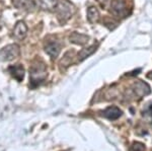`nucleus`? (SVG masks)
<instances>
[{"label": "nucleus", "instance_id": "1", "mask_svg": "<svg viewBox=\"0 0 152 151\" xmlns=\"http://www.w3.org/2000/svg\"><path fill=\"white\" fill-rule=\"evenodd\" d=\"M47 78V68L42 60H35L29 67V81L31 87L43 83Z\"/></svg>", "mask_w": 152, "mask_h": 151}, {"label": "nucleus", "instance_id": "2", "mask_svg": "<svg viewBox=\"0 0 152 151\" xmlns=\"http://www.w3.org/2000/svg\"><path fill=\"white\" fill-rule=\"evenodd\" d=\"M55 9L59 23L62 24H64L66 21L69 20V18L73 15V13L75 11L73 4H71L67 0H61Z\"/></svg>", "mask_w": 152, "mask_h": 151}, {"label": "nucleus", "instance_id": "3", "mask_svg": "<svg viewBox=\"0 0 152 151\" xmlns=\"http://www.w3.org/2000/svg\"><path fill=\"white\" fill-rule=\"evenodd\" d=\"M20 55V48L16 44H10L7 45L0 51V60L1 61H12L19 57Z\"/></svg>", "mask_w": 152, "mask_h": 151}, {"label": "nucleus", "instance_id": "4", "mask_svg": "<svg viewBox=\"0 0 152 151\" xmlns=\"http://www.w3.org/2000/svg\"><path fill=\"white\" fill-rule=\"evenodd\" d=\"M112 11L115 15L125 18L128 14V7L123 0H113L112 2Z\"/></svg>", "mask_w": 152, "mask_h": 151}, {"label": "nucleus", "instance_id": "5", "mask_svg": "<svg viewBox=\"0 0 152 151\" xmlns=\"http://www.w3.org/2000/svg\"><path fill=\"white\" fill-rule=\"evenodd\" d=\"M133 90L135 92V94L139 97H143V96H147V94H149L151 92L150 86H149L146 82L141 81V80L135 82L134 85H133Z\"/></svg>", "mask_w": 152, "mask_h": 151}, {"label": "nucleus", "instance_id": "6", "mask_svg": "<svg viewBox=\"0 0 152 151\" xmlns=\"http://www.w3.org/2000/svg\"><path fill=\"white\" fill-rule=\"evenodd\" d=\"M45 51L52 59H55V58H57L59 54H60L61 46H60V44L58 42H56V41H50V42H48L46 44Z\"/></svg>", "mask_w": 152, "mask_h": 151}, {"label": "nucleus", "instance_id": "7", "mask_svg": "<svg viewBox=\"0 0 152 151\" xmlns=\"http://www.w3.org/2000/svg\"><path fill=\"white\" fill-rule=\"evenodd\" d=\"M28 34V26L23 21H18L13 28V36L18 41L23 40Z\"/></svg>", "mask_w": 152, "mask_h": 151}, {"label": "nucleus", "instance_id": "8", "mask_svg": "<svg viewBox=\"0 0 152 151\" xmlns=\"http://www.w3.org/2000/svg\"><path fill=\"white\" fill-rule=\"evenodd\" d=\"M123 112L121 111L118 107H115V106H111L109 108H107L102 112V116L104 117L105 119H109V120H117L119 119L120 117L122 116Z\"/></svg>", "mask_w": 152, "mask_h": 151}, {"label": "nucleus", "instance_id": "9", "mask_svg": "<svg viewBox=\"0 0 152 151\" xmlns=\"http://www.w3.org/2000/svg\"><path fill=\"white\" fill-rule=\"evenodd\" d=\"M8 72L11 74L12 77H14L18 81H23L24 77V68L20 64L12 65L8 67Z\"/></svg>", "mask_w": 152, "mask_h": 151}, {"label": "nucleus", "instance_id": "10", "mask_svg": "<svg viewBox=\"0 0 152 151\" xmlns=\"http://www.w3.org/2000/svg\"><path fill=\"white\" fill-rule=\"evenodd\" d=\"M13 5L18 9L31 11L36 7L34 0H13Z\"/></svg>", "mask_w": 152, "mask_h": 151}, {"label": "nucleus", "instance_id": "11", "mask_svg": "<svg viewBox=\"0 0 152 151\" xmlns=\"http://www.w3.org/2000/svg\"><path fill=\"white\" fill-rule=\"evenodd\" d=\"M69 40L71 43L76 44V45L79 46H84L85 44H87L88 40H89V36L84 35V34H79V33H72L69 36Z\"/></svg>", "mask_w": 152, "mask_h": 151}, {"label": "nucleus", "instance_id": "12", "mask_svg": "<svg viewBox=\"0 0 152 151\" xmlns=\"http://www.w3.org/2000/svg\"><path fill=\"white\" fill-rule=\"evenodd\" d=\"M100 14L99 11L94 6H90L87 8V19L90 23H95L99 20Z\"/></svg>", "mask_w": 152, "mask_h": 151}, {"label": "nucleus", "instance_id": "13", "mask_svg": "<svg viewBox=\"0 0 152 151\" xmlns=\"http://www.w3.org/2000/svg\"><path fill=\"white\" fill-rule=\"evenodd\" d=\"M74 51H68L65 53L64 57L61 59L60 61V66L63 68H67L68 66H70L71 63L73 61V57H74Z\"/></svg>", "mask_w": 152, "mask_h": 151}, {"label": "nucleus", "instance_id": "14", "mask_svg": "<svg viewBox=\"0 0 152 151\" xmlns=\"http://www.w3.org/2000/svg\"><path fill=\"white\" fill-rule=\"evenodd\" d=\"M96 47H97L96 45H92V46H90V47H88V48L82 49V50L78 53V60L83 61L84 59H86L87 57H89V56L91 55L95 50H96Z\"/></svg>", "mask_w": 152, "mask_h": 151}, {"label": "nucleus", "instance_id": "15", "mask_svg": "<svg viewBox=\"0 0 152 151\" xmlns=\"http://www.w3.org/2000/svg\"><path fill=\"white\" fill-rule=\"evenodd\" d=\"M59 3V0H40V6L44 10H53Z\"/></svg>", "mask_w": 152, "mask_h": 151}, {"label": "nucleus", "instance_id": "16", "mask_svg": "<svg viewBox=\"0 0 152 151\" xmlns=\"http://www.w3.org/2000/svg\"><path fill=\"white\" fill-rule=\"evenodd\" d=\"M144 150H145V147H144V145L140 142L133 143V145H132V147H131V151H144Z\"/></svg>", "mask_w": 152, "mask_h": 151}, {"label": "nucleus", "instance_id": "17", "mask_svg": "<svg viewBox=\"0 0 152 151\" xmlns=\"http://www.w3.org/2000/svg\"><path fill=\"white\" fill-rule=\"evenodd\" d=\"M97 1H99V3L102 6H105V5H107V2H109V0H97Z\"/></svg>", "mask_w": 152, "mask_h": 151}, {"label": "nucleus", "instance_id": "18", "mask_svg": "<svg viewBox=\"0 0 152 151\" xmlns=\"http://www.w3.org/2000/svg\"><path fill=\"white\" fill-rule=\"evenodd\" d=\"M147 77H148L149 79H152V71L148 73V75H147Z\"/></svg>", "mask_w": 152, "mask_h": 151}, {"label": "nucleus", "instance_id": "19", "mask_svg": "<svg viewBox=\"0 0 152 151\" xmlns=\"http://www.w3.org/2000/svg\"><path fill=\"white\" fill-rule=\"evenodd\" d=\"M149 113H150V115L152 116V104L149 107Z\"/></svg>", "mask_w": 152, "mask_h": 151}]
</instances>
